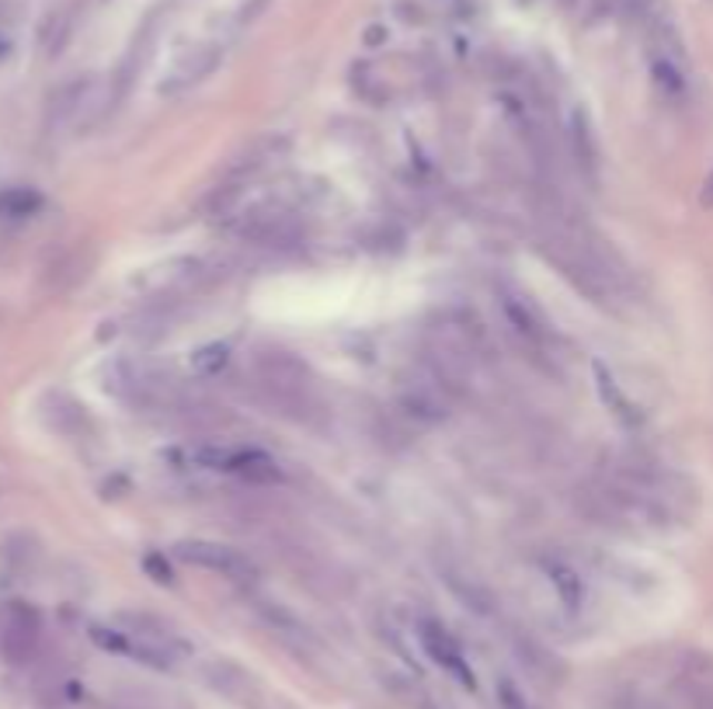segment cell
I'll use <instances>...</instances> for the list:
<instances>
[{
    "label": "cell",
    "mask_w": 713,
    "mask_h": 709,
    "mask_svg": "<svg viewBox=\"0 0 713 709\" xmlns=\"http://www.w3.org/2000/svg\"><path fill=\"white\" fill-rule=\"evenodd\" d=\"M540 251L543 257L550 261V265H558L561 275L581 288L585 296L592 300H605V296H613L616 293V285H620V272H613L610 265V257H605V251H599L592 241H585L581 233L574 230H550L540 236Z\"/></svg>",
    "instance_id": "6da1fadb"
},
{
    "label": "cell",
    "mask_w": 713,
    "mask_h": 709,
    "mask_svg": "<svg viewBox=\"0 0 713 709\" xmlns=\"http://www.w3.org/2000/svg\"><path fill=\"white\" fill-rule=\"evenodd\" d=\"M91 640L101 650L122 654V658H133L157 671H171L178 665V654L184 650L181 640L164 622H157L150 616H129V612L119 616L116 626H91Z\"/></svg>",
    "instance_id": "7a4b0ae2"
},
{
    "label": "cell",
    "mask_w": 713,
    "mask_h": 709,
    "mask_svg": "<svg viewBox=\"0 0 713 709\" xmlns=\"http://www.w3.org/2000/svg\"><path fill=\"white\" fill-rule=\"evenodd\" d=\"M112 109V91L101 81H73L60 88L49 101V119L60 129H73V133H84V129L98 125Z\"/></svg>",
    "instance_id": "3957f363"
},
{
    "label": "cell",
    "mask_w": 713,
    "mask_h": 709,
    "mask_svg": "<svg viewBox=\"0 0 713 709\" xmlns=\"http://www.w3.org/2000/svg\"><path fill=\"white\" fill-rule=\"evenodd\" d=\"M453 397L456 393L449 389L429 365H418V369H408L398 376V404L404 414H411L414 422H425V425H435V422H445L449 417V407H453Z\"/></svg>",
    "instance_id": "277c9868"
},
{
    "label": "cell",
    "mask_w": 713,
    "mask_h": 709,
    "mask_svg": "<svg viewBox=\"0 0 713 709\" xmlns=\"http://www.w3.org/2000/svg\"><path fill=\"white\" fill-rule=\"evenodd\" d=\"M174 557L189 567H199V570H213L220 577L233 585H251L258 577V567L248 554L233 546H223V543H209V539H184L174 546Z\"/></svg>",
    "instance_id": "5b68a950"
},
{
    "label": "cell",
    "mask_w": 713,
    "mask_h": 709,
    "mask_svg": "<svg viewBox=\"0 0 713 709\" xmlns=\"http://www.w3.org/2000/svg\"><path fill=\"white\" fill-rule=\"evenodd\" d=\"M42 647V616L29 601H8L0 612V654L11 665H29Z\"/></svg>",
    "instance_id": "8992f818"
},
{
    "label": "cell",
    "mask_w": 713,
    "mask_h": 709,
    "mask_svg": "<svg viewBox=\"0 0 713 709\" xmlns=\"http://www.w3.org/2000/svg\"><path fill=\"white\" fill-rule=\"evenodd\" d=\"M237 233L261 247H289L297 244L300 223L285 205H251L248 213H237Z\"/></svg>",
    "instance_id": "52a82bcc"
},
{
    "label": "cell",
    "mask_w": 713,
    "mask_h": 709,
    "mask_svg": "<svg viewBox=\"0 0 713 709\" xmlns=\"http://www.w3.org/2000/svg\"><path fill=\"white\" fill-rule=\"evenodd\" d=\"M501 310H505V321L512 324V331L525 341L530 348L543 352L553 345V324L546 321V313L525 296V293H515V288H505L501 293Z\"/></svg>",
    "instance_id": "ba28073f"
},
{
    "label": "cell",
    "mask_w": 713,
    "mask_h": 709,
    "mask_svg": "<svg viewBox=\"0 0 713 709\" xmlns=\"http://www.w3.org/2000/svg\"><path fill=\"white\" fill-rule=\"evenodd\" d=\"M418 640H421V647H425L429 658H432L435 665H442L456 681H463L466 689L478 686V681H473V671H470L466 658H463V650H460V644L453 640V634H449V629H445L442 622L421 619V622H418Z\"/></svg>",
    "instance_id": "9c48e42d"
},
{
    "label": "cell",
    "mask_w": 713,
    "mask_h": 709,
    "mask_svg": "<svg viewBox=\"0 0 713 709\" xmlns=\"http://www.w3.org/2000/svg\"><path fill=\"white\" fill-rule=\"evenodd\" d=\"M220 63V49L217 45H192V49H184L181 57L171 63L168 77L161 81V91L164 94H181V91H189L195 88L199 81H205L209 73H213V67Z\"/></svg>",
    "instance_id": "30bf717a"
},
{
    "label": "cell",
    "mask_w": 713,
    "mask_h": 709,
    "mask_svg": "<svg viewBox=\"0 0 713 709\" xmlns=\"http://www.w3.org/2000/svg\"><path fill=\"white\" fill-rule=\"evenodd\" d=\"M230 473H233V477H241L244 484H251V487L282 484L279 463L269 453H261V449H237L233 459H230Z\"/></svg>",
    "instance_id": "8fae6325"
},
{
    "label": "cell",
    "mask_w": 713,
    "mask_h": 709,
    "mask_svg": "<svg viewBox=\"0 0 713 709\" xmlns=\"http://www.w3.org/2000/svg\"><path fill=\"white\" fill-rule=\"evenodd\" d=\"M595 386H599L602 404L613 411V417H616L620 425H626V428H637V425H641V407L626 397L623 386H620V379H616L610 369H605L602 362H595Z\"/></svg>",
    "instance_id": "7c38bea8"
},
{
    "label": "cell",
    "mask_w": 713,
    "mask_h": 709,
    "mask_svg": "<svg viewBox=\"0 0 713 709\" xmlns=\"http://www.w3.org/2000/svg\"><path fill=\"white\" fill-rule=\"evenodd\" d=\"M571 146H574V156H578V164H581V168H589V171H595V168H599L595 133H592L589 119L581 115V112H574V119H571Z\"/></svg>",
    "instance_id": "4fadbf2b"
},
{
    "label": "cell",
    "mask_w": 713,
    "mask_h": 709,
    "mask_svg": "<svg viewBox=\"0 0 713 709\" xmlns=\"http://www.w3.org/2000/svg\"><path fill=\"white\" fill-rule=\"evenodd\" d=\"M42 209V195L32 189H4L0 192V216L4 220H29Z\"/></svg>",
    "instance_id": "5bb4252c"
},
{
    "label": "cell",
    "mask_w": 713,
    "mask_h": 709,
    "mask_svg": "<svg viewBox=\"0 0 713 709\" xmlns=\"http://www.w3.org/2000/svg\"><path fill=\"white\" fill-rule=\"evenodd\" d=\"M449 588L456 591V598L463 601L466 609H473V612H481V616H488L491 612V591L488 588H481L478 581H470V577H463V574H453L449 570Z\"/></svg>",
    "instance_id": "9a60e30c"
},
{
    "label": "cell",
    "mask_w": 713,
    "mask_h": 709,
    "mask_svg": "<svg viewBox=\"0 0 713 709\" xmlns=\"http://www.w3.org/2000/svg\"><path fill=\"white\" fill-rule=\"evenodd\" d=\"M550 581H553V588L561 591V598H564L568 609H578V606H581V598H585V585H581V577H578L571 567L553 564V567H550Z\"/></svg>",
    "instance_id": "2e32d148"
},
{
    "label": "cell",
    "mask_w": 713,
    "mask_h": 709,
    "mask_svg": "<svg viewBox=\"0 0 713 709\" xmlns=\"http://www.w3.org/2000/svg\"><path fill=\"white\" fill-rule=\"evenodd\" d=\"M230 358V348L227 345H205L192 355V373L199 376H217Z\"/></svg>",
    "instance_id": "e0dca14e"
},
{
    "label": "cell",
    "mask_w": 713,
    "mask_h": 709,
    "mask_svg": "<svg viewBox=\"0 0 713 709\" xmlns=\"http://www.w3.org/2000/svg\"><path fill=\"white\" fill-rule=\"evenodd\" d=\"M501 699H505V706H509V709H533L530 702H525V699L515 692L512 681H501Z\"/></svg>",
    "instance_id": "ac0fdd59"
},
{
    "label": "cell",
    "mask_w": 713,
    "mask_h": 709,
    "mask_svg": "<svg viewBox=\"0 0 713 709\" xmlns=\"http://www.w3.org/2000/svg\"><path fill=\"white\" fill-rule=\"evenodd\" d=\"M147 570L153 574V581L171 585V570H168V567H161V560H157V557H147Z\"/></svg>",
    "instance_id": "d6986e66"
},
{
    "label": "cell",
    "mask_w": 713,
    "mask_h": 709,
    "mask_svg": "<svg viewBox=\"0 0 713 709\" xmlns=\"http://www.w3.org/2000/svg\"><path fill=\"white\" fill-rule=\"evenodd\" d=\"M706 199H710V202H713V181H710V192H706Z\"/></svg>",
    "instance_id": "ffe728a7"
}]
</instances>
